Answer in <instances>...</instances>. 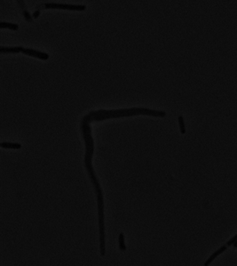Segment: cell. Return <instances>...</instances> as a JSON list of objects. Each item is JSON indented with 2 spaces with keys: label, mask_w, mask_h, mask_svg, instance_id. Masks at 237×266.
Wrapping results in <instances>:
<instances>
[{
  "label": "cell",
  "mask_w": 237,
  "mask_h": 266,
  "mask_svg": "<svg viewBox=\"0 0 237 266\" xmlns=\"http://www.w3.org/2000/svg\"><path fill=\"white\" fill-rule=\"evenodd\" d=\"M0 27H1V29H13V30H17L19 29V26L17 24L5 22V21H2L0 23Z\"/></svg>",
  "instance_id": "5"
},
{
  "label": "cell",
  "mask_w": 237,
  "mask_h": 266,
  "mask_svg": "<svg viewBox=\"0 0 237 266\" xmlns=\"http://www.w3.org/2000/svg\"><path fill=\"white\" fill-rule=\"evenodd\" d=\"M23 15H24V17H25V19L27 21H31V17H30V15H29V14L25 10V11H23Z\"/></svg>",
  "instance_id": "8"
},
{
  "label": "cell",
  "mask_w": 237,
  "mask_h": 266,
  "mask_svg": "<svg viewBox=\"0 0 237 266\" xmlns=\"http://www.w3.org/2000/svg\"><path fill=\"white\" fill-rule=\"evenodd\" d=\"M39 14H40V11H37V12H35V13L33 14L32 16H33L34 18H38V17L39 16Z\"/></svg>",
  "instance_id": "9"
},
{
  "label": "cell",
  "mask_w": 237,
  "mask_h": 266,
  "mask_svg": "<svg viewBox=\"0 0 237 266\" xmlns=\"http://www.w3.org/2000/svg\"><path fill=\"white\" fill-rule=\"evenodd\" d=\"M0 147L5 149H20L21 147V146L18 143H10V142H2L0 144Z\"/></svg>",
  "instance_id": "4"
},
{
  "label": "cell",
  "mask_w": 237,
  "mask_h": 266,
  "mask_svg": "<svg viewBox=\"0 0 237 266\" xmlns=\"http://www.w3.org/2000/svg\"><path fill=\"white\" fill-rule=\"evenodd\" d=\"M23 47H1L0 48V52L1 53H18L22 52Z\"/></svg>",
  "instance_id": "3"
},
{
  "label": "cell",
  "mask_w": 237,
  "mask_h": 266,
  "mask_svg": "<svg viewBox=\"0 0 237 266\" xmlns=\"http://www.w3.org/2000/svg\"><path fill=\"white\" fill-rule=\"evenodd\" d=\"M119 248L123 251H124L126 249V246L124 244V237H123V233H120L119 234Z\"/></svg>",
  "instance_id": "7"
},
{
  "label": "cell",
  "mask_w": 237,
  "mask_h": 266,
  "mask_svg": "<svg viewBox=\"0 0 237 266\" xmlns=\"http://www.w3.org/2000/svg\"><path fill=\"white\" fill-rule=\"evenodd\" d=\"M22 53L26 54V55H29V56H32V57H36L38 58V59H49V55L44 53H41V52H38L36 50H33V49H25L23 48Z\"/></svg>",
  "instance_id": "2"
},
{
  "label": "cell",
  "mask_w": 237,
  "mask_h": 266,
  "mask_svg": "<svg viewBox=\"0 0 237 266\" xmlns=\"http://www.w3.org/2000/svg\"><path fill=\"white\" fill-rule=\"evenodd\" d=\"M44 8H46V9H63V10H70V11H84L86 7H85V5H73L49 3V4L44 5Z\"/></svg>",
  "instance_id": "1"
},
{
  "label": "cell",
  "mask_w": 237,
  "mask_h": 266,
  "mask_svg": "<svg viewBox=\"0 0 237 266\" xmlns=\"http://www.w3.org/2000/svg\"><path fill=\"white\" fill-rule=\"evenodd\" d=\"M178 124H179V129H180V132L181 134H185L186 133V128H185V122H184V119L182 115L178 116Z\"/></svg>",
  "instance_id": "6"
}]
</instances>
